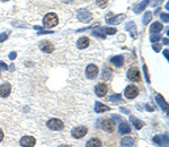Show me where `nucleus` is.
<instances>
[{"mask_svg": "<svg viewBox=\"0 0 169 147\" xmlns=\"http://www.w3.org/2000/svg\"><path fill=\"white\" fill-rule=\"evenodd\" d=\"M59 23V19H58V16L54 13H49L44 16L43 18V25L47 28L54 27V26L58 25Z\"/></svg>", "mask_w": 169, "mask_h": 147, "instance_id": "1", "label": "nucleus"}, {"mask_svg": "<svg viewBox=\"0 0 169 147\" xmlns=\"http://www.w3.org/2000/svg\"><path fill=\"white\" fill-rule=\"evenodd\" d=\"M46 126L51 130H58V131H59V130H62V129L64 128V123H63L62 120H60V119H50L47 121Z\"/></svg>", "mask_w": 169, "mask_h": 147, "instance_id": "2", "label": "nucleus"}, {"mask_svg": "<svg viewBox=\"0 0 169 147\" xmlns=\"http://www.w3.org/2000/svg\"><path fill=\"white\" fill-rule=\"evenodd\" d=\"M78 19L82 23H89L93 19V14L86 9H80L78 11Z\"/></svg>", "mask_w": 169, "mask_h": 147, "instance_id": "3", "label": "nucleus"}, {"mask_svg": "<svg viewBox=\"0 0 169 147\" xmlns=\"http://www.w3.org/2000/svg\"><path fill=\"white\" fill-rule=\"evenodd\" d=\"M100 126L104 130H106L108 132H113L114 131V128H115V122L113 121L110 118H105L103 121L100 122Z\"/></svg>", "mask_w": 169, "mask_h": 147, "instance_id": "4", "label": "nucleus"}, {"mask_svg": "<svg viewBox=\"0 0 169 147\" xmlns=\"http://www.w3.org/2000/svg\"><path fill=\"white\" fill-rule=\"evenodd\" d=\"M124 94H125L126 99H130V100H131V99H134V97L138 96L139 90H138V87H136L135 85H128V87L125 88Z\"/></svg>", "mask_w": 169, "mask_h": 147, "instance_id": "5", "label": "nucleus"}, {"mask_svg": "<svg viewBox=\"0 0 169 147\" xmlns=\"http://www.w3.org/2000/svg\"><path fill=\"white\" fill-rule=\"evenodd\" d=\"M98 75V67L96 65H88L86 68V76L89 79H95Z\"/></svg>", "mask_w": 169, "mask_h": 147, "instance_id": "6", "label": "nucleus"}, {"mask_svg": "<svg viewBox=\"0 0 169 147\" xmlns=\"http://www.w3.org/2000/svg\"><path fill=\"white\" fill-rule=\"evenodd\" d=\"M88 129L86 127H77V128H73L71 131V135L73 136L75 138L77 139H80L84 136V135L87 134Z\"/></svg>", "mask_w": 169, "mask_h": 147, "instance_id": "7", "label": "nucleus"}, {"mask_svg": "<svg viewBox=\"0 0 169 147\" xmlns=\"http://www.w3.org/2000/svg\"><path fill=\"white\" fill-rule=\"evenodd\" d=\"M35 144H36V140L32 136H25L20 139V146L23 147H34Z\"/></svg>", "mask_w": 169, "mask_h": 147, "instance_id": "8", "label": "nucleus"}, {"mask_svg": "<svg viewBox=\"0 0 169 147\" xmlns=\"http://www.w3.org/2000/svg\"><path fill=\"white\" fill-rule=\"evenodd\" d=\"M108 92V87H107L106 84H104V83H100L98 84L96 87H95V93L97 95L98 97H104L106 95V93Z\"/></svg>", "mask_w": 169, "mask_h": 147, "instance_id": "9", "label": "nucleus"}, {"mask_svg": "<svg viewBox=\"0 0 169 147\" xmlns=\"http://www.w3.org/2000/svg\"><path fill=\"white\" fill-rule=\"evenodd\" d=\"M154 141L157 145H159V146L161 147H168V137H167V136H163V135L154 136Z\"/></svg>", "mask_w": 169, "mask_h": 147, "instance_id": "10", "label": "nucleus"}, {"mask_svg": "<svg viewBox=\"0 0 169 147\" xmlns=\"http://www.w3.org/2000/svg\"><path fill=\"white\" fill-rule=\"evenodd\" d=\"M10 92H11V85L9 83H3L0 85V96L1 97H8Z\"/></svg>", "mask_w": 169, "mask_h": 147, "instance_id": "11", "label": "nucleus"}, {"mask_svg": "<svg viewBox=\"0 0 169 147\" xmlns=\"http://www.w3.org/2000/svg\"><path fill=\"white\" fill-rule=\"evenodd\" d=\"M125 30L131 33V36L133 39H136V38H138V30H136V25H135L134 22H132V21H131V22L126 23Z\"/></svg>", "mask_w": 169, "mask_h": 147, "instance_id": "12", "label": "nucleus"}, {"mask_svg": "<svg viewBox=\"0 0 169 147\" xmlns=\"http://www.w3.org/2000/svg\"><path fill=\"white\" fill-rule=\"evenodd\" d=\"M125 18H126L125 14H121V15H116V16H114V17L107 18L106 22H107V24H110V25H117V24H119L123 19H125Z\"/></svg>", "mask_w": 169, "mask_h": 147, "instance_id": "13", "label": "nucleus"}, {"mask_svg": "<svg viewBox=\"0 0 169 147\" xmlns=\"http://www.w3.org/2000/svg\"><path fill=\"white\" fill-rule=\"evenodd\" d=\"M40 48H41V50L43 51V52H45V53H52L54 50L53 44L47 42V41H42L41 43H40Z\"/></svg>", "mask_w": 169, "mask_h": 147, "instance_id": "14", "label": "nucleus"}, {"mask_svg": "<svg viewBox=\"0 0 169 147\" xmlns=\"http://www.w3.org/2000/svg\"><path fill=\"white\" fill-rule=\"evenodd\" d=\"M128 77L130 80L132 81H139L141 79L140 77V72L136 68H131L128 71Z\"/></svg>", "mask_w": 169, "mask_h": 147, "instance_id": "15", "label": "nucleus"}, {"mask_svg": "<svg viewBox=\"0 0 169 147\" xmlns=\"http://www.w3.org/2000/svg\"><path fill=\"white\" fill-rule=\"evenodd\" d=\"M156 101H157V103L159 104L160 108H161L163 111H167V109H168V104H167V102L165 101V99H163V96L161 95V94H157V95H156Z\"/></svg>", "mask_w": 169, "mask_h": 147, "instance_id": "16", "label": "nucleus"}, {"mask_svg": "<svg viewBox=\"0 0 169 147\" xmlns=\"http://www.w3.org/2000/svg\"><path fill=\"white\" fill-rule=\"evenodd\" d=\"M110 62H112L113 65H115L116 67L123 66V63H124V57H123V56H115V57H113L112 59H110Z\"/></svg>", "mask_w": 169, "mask_h": 147, "instance_id": "17", "label": "nucleus"}, {"mask_svg": "<svg viewBox=\"0 0 169 147\" xmlns=\"http://www.w3.org/2000/svg\"><path fill=\"white\" fill-rule=\"evenodd\" d=\"M88 45H89V39L86 38V36L80 38L78 40V42H77V47H78L79 49H86Z\"/></svg>", "mask_w": 169, "mask_h": 147, "instance_id": "18", "label": "nucleus"}, {"mask_svg": "<svg viewBox=\"0 0 169 147\" xmlns=\"http://www.w3.org/2000/svg\"><path fill=\"white\" fill-rule=\"evenodd\" d=\"M163 28V26H162V24L161 23H159V22H156V23H154L152 25H151V27H150V32L152 33V34H159V32H161V30Z\"/></svg>", "mask_w": 169, "mask_h": 147, "instance_id": "19", "label": "nucleus"}, {"mask_svg": "<svg viewBox=\"0 0 169 147\" xmlns=\"http://www.w3.org/2000/svg\"><path fill=\"white\" fill-rule=\"evenodd\" d=\"M121 146L122 147H133L134 146V140L132 137H124L121 140Z\"/></svg>", "mask_w": 169, "mask_h": 147, "instance_id": "20", "label": "nucleus"}, {"mask_svg": "<svg viewBox=\"0 0 169 147\" xmlns=\"http://www.w3.org/2000/svg\"><path fill=\"white\" fill-rule=\"evenodd\" d=\"M119 134H121V135L130 134L131 128H130L128 123H126V122H122V123L119 125Z\"/></svg>", "mask_w": 169, "mask_h": 147, "instance_id": "21", "label": "nucleus"}, {"mask_svg": "<svg viewBox=\"0 0 169 147\" xmlns=\"http://www.w3.org/2000/svg\"><path fill=\"white\" fill-rule=\"evenodd\" d=\"M147 5H148V0H141L140 2L134 7V13L136 14L141 13L142 10H144V8L147 7Z\"/></svg>", "mask_w": 169, "mask_h": 147, "instance_id": "22", "label": "nucleus"}, {"mask_svg": "<svg viewBox=\"0 0 169 147\" xmlns=\"http://www.w3.org/2000/svg\"><path fill=\"white\" fill-rule=\"evenodd\" d=\"M108 110H110V109L107 107V105H105V104H102V103H99V102H96V104H95V111L97 113L105 112V111H108Z\"/></svg>", "mask_w": 169, "mask_h": 147, "instance_id": "23", "label": "nucleus"}, {"mask_svg": "<svg viewBox=\"0 0 169 147\" xmlns=\"http://www.w3.org/2000/svg\"><path fill=\"white\" fill-rule=\"evenodd\" d=\"M86 147H102V141L99 139H90L89 141H87V144H86Z\"/></svg>", "mask_w": 169, "mask_h": 147, "instance_id": "24", "label": "nucleus"}, {"mask_svg": "<svg viewBox=\"0 0 169 147\" xmlns=\"http://www.w3.org/2000/svg\"><path fill=\"white\" fill-rule=\"evenodd\" d=\"M130 119H131V122L133 123V125H134V127H135L136 129L143 128V126H144V122H143V121H141V120L136 119L135 117H131Z\"/></svg>", "mask_w": 169, "mask_h": 147, "instance_id": "25", "label": "nucleus"}, {"mask_svg": "<svg viewBox=\"0 0 169 147\" xmlns=\"http://www.w3.org/2000/svg\"><path fill=\"white\" fill-rule=\"evenodd\" d=\"M151 19H152V14L150 11H147L143 16V24L144 25H148L151 22Z\"/></svg>", "mask_w": 169, "mask_h": 147, "instance_id": "26", "label": "nucleus"}, {"mask_svg": "<svg viewBox=\"0 0 169 147\" xmlns=\"http://www.w3.org/2000/svg\"><path fill=\"white\" fill-rule=\"evenodd\" d=\"M99 30L102 32H105L106 34H110V35H113L116 33V28H113V27H100Z\"/></svg>", "mask_w": 169, "mask_h": 147, "instance_id": "27", "label": "nucleus"}, {"mask_svg": "<svg viewBox=\"0 0 169 147\" xmlns=\"http://www.w3.org/2000/svg\"><path fill=\"white\" fill-rule=\"evenodd\" d=\"M108 101H110V102H114V103L119 102V101H121V95H119V94H113V95H110V96L108 97Z\"/></svg>", "mask_w": 169, "mask_h": 147, "instance_id": "28", "label": "nucleus"}, {"mask_svg": "<svg viewBox=\"0 0 169 147\" xmlns=\"http://www.w3.org/2000/svg\"><path fill=\"white\" fill-rule=\"evenodd\" d=\"M93 35H94V36H96V38L105 39V34H104L103 32L100 31L99 28H97V30H95V31H93Z\"/></svg>", "mask_w": 169, "mask_h": 147, "instance_id": "29", "label": "nucleus"}, {"mask_svg": "<svg viewBox=\"0 0 169 147\" xmlns=\"http://www.w3.org/2000/svg\"><path fill=\"white\" fill-rule=\"evenodd\" d=\"M96 5L99 8H106V6L108 5V0H96Z\"/></svg>", "mask_w": 169, "mask_h": 147, "instance_id": "30", "label": "nucleus"}, {"mask_svg": "<svg viewBox=\"0 0 169 147\" xmlns=\"http://www.w3.org/2000/svg\"><path fill=\"white\" fill-rule=\"evenodd\" d=\"M160 38H161V35H160V34H156V35L152 34L150 36V41H151V42H157V41L160 40Z\"/></svg>", "mask_w": 169, "mask_h": 147, "instance_id": "31", "label": "nucleus"}, {"mask_svg": "<svg viewBox=\"0 0 169 147\" xmlns=\"http://www.w3.org/2000/svg\"><path fill=\"white\" fill-rule=\"evenodd\" d=\"M160 17H161V21H162V22H165V23H168L169 22L168 14H161V15H160Z\"/></svg>", "mask_w": 169, "mask_h": 147, "instance_id": "32", "label": "nucleus"}, {"mask_svg": "<svg viewBox=\"0 0 169 147\" xmlns=\"http://www.w3.org/2000/svg\"><path fill=\"white\" fill-rule=\"evenodd\" d=\"M7 69H8V67H7V65L3 61H0V71H6Z\"/></svg>", "mask_w": 169, "mask_h": 147, "instance_id": "33", "label": "nucleus"}, {"mask_svg": "<svg viewBox=\"0 0 169 147\" xmlns=\"http://www.w3.org/2000/svg\"><path fill=\"white\" fill-rule=\"evenodd\" d=\"M7 38H8V34H7V33H2V34H0V43L3 42V41H6Z\"/></svg>", "mask_w": 169, "mask_h": 147, "instance_id": "34", "label": "nucleus"}, {"mask_svg": "<svg viewBox=\"0 0 169 147\" xmlns=\"http://www.w3.org/2000/svg\"><path fill=\"white\" fill-rule=\"evenodd\" d=\"M154 50L156 51V52H159L160 51V49H161V45L160 44H158V43H156V44H154Z\"/></svg>", "mask_w": 169, "mask_h": 147, "instance_id": "35", "label": "nucleus"}, {"mask_svg": "<svg viewBox=\"0 0 169 147\" xmlns=\"http://www.w3.org/2000/svg\"><path fill=\"white\" fill-rule=\"evenodd\" d=\"M110 71L108 70V69H105V72H104V74H105V75H104V79H107L108 77H110Z\"/></svg>", "mask_w": 169, "mask_h": 147, "instance_id": "36", "label": "nucleus"}, {"mask_svg": "<svg viewBox=\"0 0 169 147\" xmlns=\"http://www.w3.org/2000/svg\"><path fill=\"white\" fill-rule=\"evenodd\" d=\"M16 57H17V53H16V52H10L9 53V59L10 60H15Z\"/></svg>", "mask_w": 169, "mask_h": 147, "instance_id": "37", "label": "nucleus"}, {"mask_svg": "<svg viewBox=\"0 0 169 147\" xmlns=\"http://www.w3.org/2000/svg\"><path fill=\"white\" fill-rule=\"evenodd\" d=\"M143 70H144V74H145V77H147L148 83H149V81H150V79H149V75H148V69H147V67H145V66H143Z\"/></svg>", "mask_w": 169, "mask_h": 147, "instance_id": "38", "label": "nucleus"}, {"mask_svg": "<svg viewBox=\"0 0 169 147\" xmlns=\"http://www.w3.org/2000/svg\"><path fill=\"white\" fill-rule=\"evenodd\" d=\"M162 1H163V0H154V2H152V6H154V7H156L157 5H160V3L162 2Z\"/></svg>", "mask_w": 169, "mask_h": 147, "instance_id": "39", "label": "nucleus"}, {"mask_svg": "<svg viewBox=\"0 0 169 147\" xmlns=\"http://www.w3.org/2000/svg\"><path fill=\"white\" fill-rule=\"evenodd\" d=\"M38 34H53V32L52 31H42V32H40Z\"/></svg>", "mask_w": 169, "mask_h": 147, "instance_id": "40", "label": "nucleus"}, {"mask_svg": "<svg viewBox=\"0 0 169 147\" xmlns=\"http://www.w3.org/2000/svg\"><path fill=\"white\" fill-rule=\"evenodd\" d=\"M119 110H121L123 113H125V114H130V111H128V110H126V109H124V108H121Z\"/></svg>", "mask_w": 169, "mask_h": 147, "instance_id": "41", "label": "nucleus"}, {"mask_svg": "<svg viewBox=\"0 0 169 147\" xmlns=\"http://www.w3.org/2000/svg\"><path fill=\"white\" fill-rule=\"evenodd\" d=\"M3 139V131H2V129H0V141H2Z\"/></svg>", "mask_w": 169, "mask_h": 147, "instance_id": "42", "label": "nucleus"}, {"mask_svg": "<svg viewBox=\"0 0 169 147\" xmlns=\"http://www.w3.org/2000/svg\"><path fill=\"white\" fill-rule=\"evenodd\" d=\"M163 54H165V57H166V59L168 60V50H165V52H163Z\"/></svg>", "mask_w": 169, "mask_h": 147, "instance_id": "43", "label": "nucleus"}, {"mask_svg": "<svg viewBox=\"0 0 169 147\" xmlns=\"http://www.w3.org/2000/svg\"><path fill=\"white\" fill-rule=\"evenodd\" d=\"M9 70H10V71H14V70H15V67H14V65H10Z\"/></svg>", "mask_w": 169, "mask_h": 147, "instance_id": "44", "label": "nucleus"}, {"mask_svg": "<svg viewBox=\"0 0 169 147\" xmlns=\"http://www.w3.org/2000/svg\"><path fill=\"white\" fill-rule=\"evenodd\" d=\"M35 30H37V31H41V30H42V27H41V26H35Z\"/></svg>", "mask_w": 169, "mask_h": 147, "instance_id": "45", "label": "nucleus"}, {"mask_svg": "<svg viewBox=\"0 0 169 147\" xmlns=\"http://www.w3.org/2000/svg\"><path fill=\"white\" fill-rule=\"evenodd\" d=\"M163 43L168 44V39H163Z\"/></svg>", "mask_w": 169, "mask_h": 147, "instance_id": "46", "label": "nucleus"}, {"mask_svg": "<svg viewBox=\"0 0 169 147\" xmlns=\"http://www.w3.org/2000/svg\"><path fill=\"white\" fill-rule=\"evenodd\" d=\"M59 147H71V146H69V145H61V146Z\"/></svg>", "mask_w": 169, "mask_h": 147, "instance_id": "47", "label": "nucleus"}, {"mask_svg": "<svg viewBox=\"0 0 169 147\" xmlns=\"http://www.w3.org/2000/svg\"><path fill=\"white\" fill-rule=\"evenodd\" d=\"M168 8H169V3L167 2V3H166V9H168Z\"/></svg>", "mask_w": 169, "mask_h": 147, "instance_id": "48", "label": "nucleus"}, {"mask_svg": "<svg viewBox=\"0 0 169 147\" xmlns=\"http://www.w3.org/2000/svg\"><path fill=\"white\" fill-rule=\"evenodd\" d=\"M2 1H9V0H2Z\"/></svg>", "mask_w": 169, "mask_h": 147, "instance_id": "49", "label": "nucleus"}]
</instances>
